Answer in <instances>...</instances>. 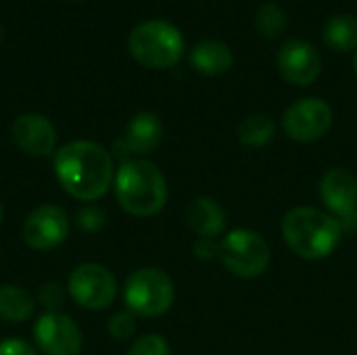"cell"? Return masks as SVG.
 Instances as JSON below:
<instances>
[{
  "label": "cell",
  "mask_w": 357,
  "mask_h": 355,
  "mask_svg": "<svg viewBox=\"0 0 357 355\" xmlns=\"http://www.w3.org/2000/svg\"><path fill=\"white\" fill-rule=\"evenodd\" d=\"M54 174L61 188L84 203H94L115 182L111 153L92 140H73L54 153Z\"/></svg>",
  "instance_id": "obj_1"
},
{
  "label": "cell",
  "mask_w": 357,
  "mask_h": 355,
  "mask_svg": "<svg viewBox=\"0 0 357 355\" xmlns=\"http://www.w3.org/2000/svg\"><path fill=\"white\" fill-rule=\"evenodd\" d=\"M282 241L301 259L318 262L337 251L343 239L341 222L316 207H295L282 218Z\"/></svg>",
  "instance_id": "obj_2"
},
{
  "label": "cell",
  "mask_w": 357,
  "mask_h": 355,
  "mask_svg": "<svg viewBox=\"0 0 357 355\" xmlns=\"http://www.w3.org/2000/svg\"><path fill=\"white\" fill-rule=\"evenodd\" d=\"M115 199L136 218L157 216L167 203V180L149 159H130L115 174Z\"/></svg>",
  "instance_id": "obj_3"
},
{
  "label": "cell",
  "mask_w": 357,
  "mask_h": 355,
  "mask_svg": "<svg viewBox=\"0 0 357 355\" xmlns=\"http://www.w3.org/2000/svg\"><path fill=\"white\" fill-rule=\"evenodd\" d=\"M128 50L144 67L169 69L184 54V36L165 19H146L130 31Z\"/></svg>",
  "instance_id": "obj_4"
},
{
  "label": "cell",
  "mask_w": 357,
  "mask_h": 355,
  "mask_svg": "<svg viewBox=\"0 0 357 355\" xmlns=\"http://www.w3.org/2000/svg\"><path fill=\"white\" fill-rule=\"evenodd\" d=\"M128 312L140 318H159L174 305L176 287L169 274L159 268H140L128 276L123 287Z\"/></svg>",
  "instance_id": "obj_5"
},
{
  "label": "cell",
  "mask_w": 357,
  "mask_h": 355,
  "mask_svg": "<svg viewBox=\"0 0 357 355\" xmlns=\"http://www.w3.org/2000/svg\"><path fill=\"white\" fill-rule=\"evenodd\" d=\"M220 262L232 276L253 280L270 268L272 251L259 232L236 228L220 241Z\"/></svg>",
  "instance_id": "obj_6"
},
{
  "label": "cell",
  "mask_w": 357,
  "mask_h": 355,
  "mask_svg": "<svg viewBox=\"0 0 357 355\" xmlns=\"http://www.w3.org/2000/svg\"><path fill=\"white\" fill-rule=\"evenodd\" d=\"M67 291L79 308L100 312L115 301L117 280L111 270L100 264H82L69 274Z\"/></svg>",
  "instance_id": "obj_7"
},
{
  "label": "cell",
  "mask_w": 357,
  "mask_h": 355,
  "mask_svg": "<svg viewBox=\"0 0 357 355\" xmlns=\"http://www.w3.org/2000/svg\"><path fill=\"white\" fill-rule=\"evenodd\" d=\"M282 128L291 140L316 142L333 128V109L322 98H301L284 111Z\"/></svg>",
  "instance_id": "obj_8"
},
{
  "label": "cell",
  "mask_w": 357,
  "mask_h": 355,
  "mask_svg": "<svg viewBox=\"0 0 357 355\" xmlns=\"http://www.w3.org/2000/svg\"><path fill=\"white\" fill-rule=\"evenodd\" d=\"M33 343L44 355H79L84 347L79 326L61 312H44L36 320Z\"/></svg>",
  "instance_id": "obj_9"
},
{
  "label": "cell",
  "mask_w": 357,
  "mask_h": 355,
  "mask_svg": "<svg viewBox=\"0 0 357 355\" xmlns=\"http://www.w3.org/2000/svg\"><path fill=\"white\" fill-rule=\"evenodd\" d=\"M23 241L33 251H50L63 245L69 236V218L56 205L36 207L23 224Z\"/></svg>",
  "instance_id": "obj_10"
},
{
  "label": "cell",
  "mask_w": 357,
  "mask_h": 355,
  "mask_svg": "<svg viewBox=\"0 0 357 355\" xmlns=\"http://www.w3.org/2000/svg\"><path fill=\"white\" fill-rule=\"evenodd\" d=\"M278 71L289 84L305 88L320 77L322 56L307 40L291 38L278 50Z\"/></svg>",
  "instance_id": "obj_11"
},
{
  "label": "cell",
  "mask_w": 357,
  "mask_h": 355,
  "mask_svg": "<svg viewBox=\"0 0 357 355\" xmlns=\"http://www.w3.org/2000/svg\"><path fill=\"white\" fill-rule=\"evenodd\" d=\"M161 140L163 121L159 119V115L151 111H140L128 121L126 134L113 142V151L126 163L132 159V155H151L161 144Z\"/></svg>",
  "instance_id": "obj_12"
},
{
  "label": "cell",
  "mask_w": 357,
  "mask_h": 355,
  "mask_svg": "<svg viewBox=\"0 0 357 355\" xmlns=\"http://www.w3.org/2000/svg\"><path fill=\"white\" fill-rule=\"evenodd\" d=\"M13 142L31 157H48L56 153V130L42 113H21L10 128Z\"/></svg>",
  "instance_id": "obj_13"
},
{
  "label": "cell",
  "mask_w": 357,
  "mask_h": 355,
  "mask_svg": "<svg viewBox=\"0 0 357 355\" xmlns=\"http://www.w3.org/2000/svg\"><path fill=\"white\" fill-rule=\"evenodd\" d=\"M320 201L337 218L349 220L357 211V178L345 167L328 169L318 186Z\"/></svg>",
  "instance_id": "obj_14"
},
{
  "label": "cell",
  "mask_w": 357,
  "mask_h": 355,
  "mask_svg": "<svg viewBox=\"0 0 357 355\" xmlns=\"http://www.w3.org/2000/svg\"><path fill=\"white\" fill-rule=\"evenodd\" d=\"M186 224L199 239H215L226 228V211L211 197H197L186 207Z\"/></svg>",
  "instance_id": "obj_15"
},
{
  "label": "cell",
  "mask_w": 357,
  "mask_h": 355,
  "mask_svg": "<svg viewBox=\"0 0 357 355\" xmlns=\"http://www.w3.org/2000/svg\"><path fill=\"white\" fill-rule=\"evenodd\" d=\"M234 63V54L226 42L220 40H201L190 50V65L197 73L207 77L224 75Z\"/></svg>",
  "instance_id": "obj_16"
},
{
  "label": "cell",
  "mask_w": 357,
  "mask_h": 355,
  "mask_svg": "<svg viewBox=\"0 0 357 355\" xmlns=\"http://www.w3.org/2000/svg\"><path fill=\"white\" fill-rule=\"evenodd\" d=\"M36 310L33 297L19 285H0V320L21 324Z\"/></svg>",
  "instance_id": "obj_17"
},
{
  "label": "cell",
  "mask_w": 357,
  "mask_h": 355,
  "mask_svg": "<svg viewBox=\"0 0 357 355\" xmlns=\"http://www.w3.org/2000/svg\"><path fill=\"white\" fill-rule=\"evenodd\" d=\"M322 40L337 52H349L357 48V19L351 15H337L326 21Z\"/></svg>",
  "instance_id": "obj_18"
},
{
  "label": "cell",
  "mask_w": 357,
  "mask_h": 355,
  "mask_svg": "<svg viewBox=\"0 0 357 355\" xmlns=\"http://www.w3.org/2000/svg\"><path fill=\"white\" fill-rule=\"evenodd\" d=\"M238 140L249 146V149H261L266 144H270L276 136V126L274 121L264 115V113H253L249 117H245L238 123Z\"/></svg>",
  "instance_id": "obj_19"
},
{
  "label": "cell",
  "mask_w": 357,
  "mask_h": 355,
  "mask_svg": "<svg viewBox=\"0 0 357 355\" xmlns=\"http://www.w3.org/2000/svg\"><path fill=\"white\" fill-rule=\"evenodd\" d=\"M255 27L268 40H274V38L282 36L284 29H287V13H284V8L280 4H276V2L261 4L257 8V13H255Z\"/></svg>",
  "instance_id": "obj_20"
},
{
  "label": "cell",
  "mask_w": 357,
  "mask_h": 355,
  "mask_svg": "<svg viewBox=\"0 0 357 355\" xmlns=\"http://www.w3.org/2000/svg\"><path fill=\"white\" fill-rule=\"evenodd\" d=\"M128 355H172V347L169 343L161 337V335H142L138 337Z\"/></svg>",
  "instance_id": "obj_21"
},
{
  "label": "cell",
  "mask_w": 357,
  "mask_h": 355,
  "mask_svg": "<svg viewBox=\"0 0 357 355\" xmlns=\"http://www.w3.org/2000/svg\"><path fill=\"white\" fill-rule=\"evenodd\" d=\"M136 333V316L132 312H117L109 320V335L117 341H126Z\"/></svg>",
  "instance_id": "obj_22"
},
{
  "label": "cell",
  "mask_w": 357,
  "mask_h": 355,
  "mask_svg": "<svg viewBox=\"0 0 357 355\" xmlns=\"http://www.w3.org/2000/svg\"><path fill=\"white\" fill-rule=\"evenodd\" d=\"M107 224V213L100 207L86 205L77 211V226L84 228L86 232H98Z\"/></svg>",
  "instance_id": "obj_23"
},
{
  "label": "cell",
  "mask_w": 357,
  "mask_h": 355,
  "mask_svg": "<svg viewBox=\"0 0 357 355\" xmlns=\"http://www.w3.org/2000/svg\"><path fill=\"white\" fill-rule=\"evenodd\" d=\"M38 299L46 308V312H56L63 305V299H65L63 287L59 282H46V285L40 287Z\"/></svg>",
  "instance_id": "obj_24"
},
{
  "label": "cell",
  "mask_w": 357,
  "mask_h": 355,
  "mask_svg": "<svg viewBox=\"0 0 357 355\" xmlns=\"http://www.w3.org/2000/svg\"><path fill=\"white\" fill-rule=\"evenodd\" d=\"M192 253L201 262L220 259V241L215 239H197L192 245Z\"/></svg>",
  "instance_id": "obj_25"
},
{
  "label": "cell",
  "mask_w": 357,
  "mask_h": 355,
  "mask_svg": "<svg viewBox=\"0 0 357 355\" xmlns=\"http://www.w3.org/2000/svg\"><path fill=\"white\" fill-rule=\"evenodd\" d=\"M0 355H38V352L23 339H4L0 341Z\"/></svg>",
  "instance_id": "obj_26"
},
{
  "label": "cell",
  "mask_w": 357,
  "mask_h": 355,
  "mask_svg": "<svg viewBox=\"0 0 357 355\" xmlns=\"http://www.w3.org/2000/svg\"><path fill=\"white\" fill-rule=\"evenodd\" d=\"M354 69H356V73H357V52H356V59H354Z\"/></svg>",
  "instance_id": "obj_27"
},
{
  "label": "cell",
  "mask_w": 357,
  "mask_h": 355,
  "mask_svg": "<svg viewBox=\"0 0 357 355\" xmlns=\"http://www.w3.org/2000/svg\"><path fill=\"white\" fill-rule=\"evenodd\" d=\"M0 42H2V25H0Z\"/></svg>",
  "instance_id": "obj_28"
},
{
  "label": "cell",
  "mask_w": 357,
  "mask_h": 355,
  "mask_svg": "<svg viewBox=\"0 0 357 355\" xmlns=\"http://www.w3.org/2000/svg\"><path fill=\"white\" fill-rule=\"evenodd\" d=\"M0 222H2V205H0Z\"/></svg>",
  "instance_id": "obj_29"
}]
</instances>
